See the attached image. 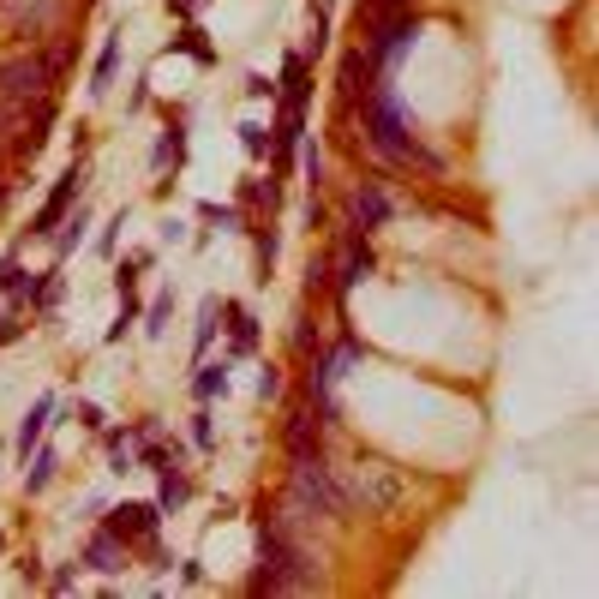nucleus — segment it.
I'll list each match as a JSON object with an SVG mask.
<instances>
[{"label":"nucleus","mask_w":599,"mask_h":599,"mask_svg":"<svg viewBox=\"0 0 599 599\" xmlns=\"http://www.w3.org/2000/svg\"><path fill=\"white\" fill-rule=\"evenodd\" d=\"M318 575L312 563H306V552L294 545V533L276 528V522H264V533H258V575H252V594H312Z\"/></svg>","instance_id":"1"},{"label":"nucleus","mask_w":599,"mask_h":599,"mask_svg":"<svg viewBox=\"0 0 599 599\" xmlns=\"http://www.w3.org/2000/svg\"><path fill=\"white\" fill-rule=\"evenodd\" d=\"M366 138L384 150L390 162H426V168H443L438 157H426L414 144V132H408V120H401V102H396V90H390V78H378V90L366 96Z\"/></svg>","instance_id":"2"},{"label":"nucleus","mask_w":599,"mask_h":599,"mask_svg":"<svg viewBox=\"0 0 599 599\" xmlns=\"http://www.w3.org/2000/svg\"><path fill=\"white\" fill-rule=\"evenodd\" d=\"M66 66V48L43 55V48H25V55L0 60V102H43L55 96V78Z\"/></svg>","instance_id":"3"},{"label":"nucleus","mask_w":599,"mask_h":599,"mask_svg":"<svg viewBox=\"0 0 599 599\" xmlns=\"http://www.w3.org/2000/svg\"><path fill=\"white\" fill-rule=\"evenodd\" d=\"M288 503H300L306 510V522H336V515L348 510V498H342V485L330 480V468L318 456H294V492H288Z\"/></svg>","instance_id":"4"},{"label":"nucleus","mask_w":599,"mask_h":599,"mask_svg":"<svg viewBox=\"0 0 599 599\" xmlns=\"http://www.w3.org/2000/svg\"><path fill=\"white\" fill-rule=\"evenodd\" d=\"M342 498L384 515V510H396V503L408 498V480H401V468H390V462H360V468L342 473Z\"/></svg>","instance_id":"5"},{"label":"nucleus","mask_w":599,"mask_h":599,"mask_svg":"<svg viewBox=\"0 0 599 599\" xmlns=\"http://www.w3.org/2000/svg\"><path fill=\"white\" fill-rule=\"evenodd\" d=\"M420 36V18L408 6H384V13H366V55L371 66H396Z\"/></svg>","instance_id":"6"},{"label":"nucleus","mask_w":599,"mask_h":599,"mask_svg":"<svg viewBox=\"0 0 599 599\" xmlns=\"http://www.w3.org/2000/svg\"><path fill=\"white\" fill-rule=\"evenodd\" d=\"M85 180H90V162L78 157V162H72L66 174H60V186H55V192H48V204H43V210H36V222H30V234H36V240H55L60 216H66L72 204H78V192H85Z\"/></svg>","instance_id":"7"},{"label":"nucleus","mask_w":599,"mask_h":599,"mask_svg":"<svg viewBox=\"0 0 599 599\" xmlns=\"http://www.w3.org/2000/svg\"><path fill=\"white\" fill-rule=\"evenodd\" d=\"M55 13H60L55 0H0V25L13 30L18 43H30V48H36V43L48 36V25H55Z\"/></svg>","instance_id":"8"},{"label":"nucleus","mask_w":599,"mask_h":599,"mask_svg":"<svg viewBox=\"0 0 599 599\" xmlns=\"http://www.w3.org/2000/svg\"><path fill=\"white\" fill-rule=\"evenodd\" d=\"M108 522H102V528L115 533V540H127V545H150L157 540V528H162V510L157 503H108Z\"/></svg>","instance_id":"9"},{"label":"nucleus","mask_w":599,"mask_h":599,"mask_svg":"<svg viewBox=\"0 0 599 599\" xmlns=\"http://www.w3.org/2000/svg\"><path fill=\"white\" fill-rule=\"evenodd\" d=\"M390 210H396V204H390V192H384L378 180H366V186L354 192V204H348V228H354V234L384 228V222H390Z\"/></svg>","instance_id":"10"},{"label":"nucleus","mask_w":599,"mask_h":599,"mask_svg":"<svg viewBox=\"0 0 599 599\" xmlns=\"http://www.w3.org/2000/svg\"><path fill=\"white\" fill-rule=\"evenodd\" d=\"M324 431H330V426L312 414V408H294V414H288V431H282V438H288V456H318Z\"/></svg>","instance_id":"11"},{"label":"nucleus","mask_w":599,"mask_h":599,"mask_svg":"<svg viewBox=\"0 0 599 599\" xmlns=\"http://www.w3.org/2000/svg\"><path fill=\"white\" fill-rule=\"evenodd\" d=\"M371 270H378V252L366 246V234H354V240H348V252H342V264H336V288L348 294V288H360Z\"/></svg>","instance_id":"12"},{"label":"nucleus","mask_w":599,"mask_h":599,"mask_svg":"<svg viewBox=\"0 0 599 599\" xmlns=\"http://www.w3.org/2000/svg\"><path fill=\"white\" fill-rule=\"evenodd\" d=\"M85 563H90L96 575H115V570H127V540H115L108 528H96V533L85 540Z\"/></svg>","instance_id":"13"},{"label":"nucleus","mask_w":599,"mask_h":599,"mask_svg":"<svg viewBox=\"0 0 599 599\" xmlns=\"http://www.w3.org/2000/svg\"><path fill=\"white\" fill-rule=\"evenodd\" d=\"M222 318H228V354H252L258 348V318L234 300H222Z\"/></svg>","instance_id":"14"},{"label":"nucleus","mask_w":599,"mask_h":599,"mask_svg":"<svg viewBox=\"0 0 599 599\" xmlns=\"http://www.w3.org/2000/svg\"><path fill=\"white\" fill-rule=\"evenodd\" d=\"M48 420H55V396H36L30 401V414H25V426H18V462L43 443V431H48Z\"/></svg>","instance_id":"15"},{"label":"nucleus","mask_w":599,"mask_h":599,"mask_svg":"<svg viewBox=\"0 0 599 599\" xmlns=\"http://www.w3.org/2000/svg\"><path fill=\"white\" fill-rule=\"evenodd\" d=\"M306 96H312L306 55H288V60H282V108H300V115H306Z\"/></svg>","instance_id":"16"},{"label":"nucleus","mask_w":599,"mask_h":599,"mask_svg":"<svg viewBox=\"0 0 599 599\" xmlns=\"http://www.w3.org/2000/svg\"><path fill=\"white\" fill-rule=\"evenodd\" d=\"M228 360H210V366H198V378H192V390H198V401H216V396H228Z\"/></svg>","instance_id":"17"},{"label":"nucleus","mask_w":599,"mask_h":599,"mask_svg":"<svg viewBox=\"0 0 599 599\" xmlns=\"http://www.w3.org/2000/svg\"><path fill=\"white\" fill-rule=\"evenodd\" d=\"M192 498V480L180 473V462H168L162 468V492H157V510H180V503Z\"/></svg>","instance_id":"18"},{"label":"nucleus","mask_w":599,"mask_h":599,"mask_svg":"<svg viewBox=\"0 0 599 599\" xmlns=\"http://www.w3.org/2000/svg\"><path fill=\"white\" fill-rule=\"evenodd\" d=\"M55 468H60V456H55V450H36V456H25V492H30V498H36V492H48Z\"/></svg>","instance_id":"19"},{"label":"nucleus","mask_w":599,"mask_h":599,"mask_svg":"<svg viewBox=\"0 0 599 599\" xmlns=\"http://www.w3.org/2000/svg\"><path fill=\"white\" fill-rule=\"evenodd\" d=\"M300 120H306L300 108H282V115H276V150H282V162L294 157V144L306 138V127H300Z\"/></svg>","instance_id":"20"},{"label":"nucleus","mask_w":599,"mask_h":599,"mask_svg":"<svg viewBox=\"0 0 599 599\" xmlns=\"http://www.w3.org/2000/svg\"><path fill=\"white\" fill-rule=\"evenodd\" d=\"M168 162H174V168L186 162V127H180V120H174V127L162 132V144H157V168H168Z\"/></svg>","instance_id":"21"},{"label":"nucleus","mask_w":599,"mask_h":599,"mask_svg":"<svg viewBox=\"0 0 599 599\" xmlns=\"http://www.w3.org/2000/svg\"><path fill=\"white\" fill-rule=\"evenodd\" d=\"M174 48H180V55H192L198 66H210V60H216V48L204 43V30H198V25H186L180 36H174Z\"/></svg>","instance_id":"22"},{"label":"nucleus","mask_w":599,"mask_h":599,"mask_svg":"<svg viewBox=\"0 0 599 599\" xmlns=\"http://www.w3.org/2000/svg\"><path fill=\"white\" fill-rule=\"evenodd\" d=\"M115 66H120V43H115V36H108V43H102V55H96V85H90V90H96V96H102V90H108V85H115Z\"/></svg>","instance_id":"23"},{"label":"nucleus","mask_w":599,"mask_h":599,"mask_svg":"<svg viewBox=\"0 0 599 599\" xmlns=\"http://www.w3.org/2000/svg\"><path fill=\"white\" fill-rule=\"evenodd\" d=\"M0 288H6L13 300H25V288H30V282H25V270H18V246L0 258Z\"/></svg>","instance_id":"24"},{"label":"nucleus","mask_w":599,"mask_h":599,"mask_svg":"<svg viewBox=\"0 0 599 599\" xmlns=\"http://www.w3.org/2000/svg\"><path fill=\"white\" fill-rule=\"evenodd\" d=\"M216 318H222V300H204V306H198V336H192V348H198V354L210 348V336H216Z\"/></svg>","instance_id":"25"},{"label":"nucleus","mask_w":599,"mask_h":599,"mask_svg":"<svg viewBox=\"0 0 599 599\" xmlns=\"http://www.w3.org/2000/svg\"><path fill=\"white\" fill-rule=\"evenodd\" d=\"M246 204H258V210H270L276 216V198H282V192H276V180H246V192H240Z\"/></svg>","instance_id":"26"},{"label":"nucleus","mask_w":599,"mask_h":599,"mask_svg":"<svg viewBox=\"0 0 599 599\" xmlns=\"http://www.w3.org/2000/svg\"><path fill=\"white\" fill-rule=\"evenodd\" d=\"M150 264H157V252H150V246H144V252H127V264H120V270H115V288L138 282V270H150Z\"/></svg>","instance_id":"27"},{"label":"nucleus","mask_w":599,"mask_h":599,"mask_svg":"<svg viewBox=\"0 0 599 599\" xmlns=\"http://www.w3.org/2000/svg\"><path fill=\"white\" fill-rule=\"evenodd\" d=\"M336 288V264L330 258H312V270H306V294H330Z\"/></svg>","instance_id":"28"},{"label":"nucleus","mask_w":599,"mask_h":599,"mask_svg":"<svg viewBox=\"0 0 599 599\" xmlns=\"http://www.w3.org/2000/svg\"><path fill=\"white\" fill-rule=\"evenodd\" d=\"M138 318H144V330H150V336H162V330H168V318H174V294L150 300V312H138Z\"/></svg>","instance_id":"29"},{"label":"nucleus","mask_w":599,"mask_h":599,"mask_svg":"<svg viewBox=\"0 0 599 599\" xmlns=\"http://www.w3.org/2000/svg\"><path fill=\"white\" fill-rule=\"evenodd\" d=\"M60 222H66V234H60V252H72V246H78V234H85L90 228V210H85V198H78V216H60Z\"/></svg>","instance_id":"30"},{"label":"nucleus","mask_w":599,"mask_h":599,"mask_svg":"<svg viewBox=\"0 0 599 599\" xmlns=\"http://www.w3.org/2000/svg\"><path fill=\"white\" fill-rule=\"evenodd\" d=\"M294 150H300V162H306V180H312V192H318V180H324V157H318V144H306V138H300Z\"/></svg>","instance_id":"31"},{"label":"nucleus","mask_w":599,"mask_h":599,"mask_svg":"<svg viewBox=\"0 0 599 599\" xmlns=\"http://www.w3.org/2000/svg\"><path fill=\"white\" fill-rule=\"evenodd\" d=\"M276 396H282V371L264 366V371H258V401H276Z\"/></svg>","instance_id":"32"},{"label":"nucleus","mask_w":599,"mask_h":599,"mask_svg":"<svg viewBox=\"0 0 599 599\" xmlns=\"http://www.w3.org/2000/svg\"><path fill=\"white\" fill-rule=\"evenodd\" d=\"M72 414H78V426H85V431H102V426H108V414H102L96 401H78Z\"/></svg>","instance_id":"33"},{"label":"nucleus","mask_w":599,"mask_h":599,"mask_svg":"<svg viewBox=\"0 0 599 599\" xmlns=\"http://www.w3.org/2000/svg\"><path fill=\"white\" fill-rule=\"evenodd\" d=\"M204 222H222V228H240V210H222V204H198Z\"/></svg>","instance_id":"34"},{"label":"nucleus","mask_w":599,"mask_h":599,"mask_svg":"<svg viewBox=\"0 0 599 599\" xmlns=\"http://www.w3.org/2000/svg\"><path fill=\"white\" fill-rule=\"evenodd\" d=\"M240 144L252 150V157H264V150H270V138H264V127H252V120L240 127Z\"/></svg>","instance_id":"35"},{"label":"nucleus","mask_w":599,"mask_h":599,"mask_svg":"<svg viewBox=\"0 0 599 599\" xmlns=\"http://www.w3.org/2000/svg\"><path fill=\"white\" fill-rule=\"evenodd\" d=\"M192 443H198V450H210V443H216V426H210V414H198V420H192Z\"/></svg>","instance_id":"36"},{"label":"nucleus","mask_w":599,"mask_h":599,"mask_svg":"<svg viewBox=\"0 0 599 599\" xmlns=\"http://www.w3.org/2000/svg\"><path fill=\"white\" fill-rule=\"evenodd\" d=\"M120 228H127V210H120V216H115V222H108V228H102V240H96V246H102V252H115V246H120Z\"/></svg>","instance_id":"37"},{"label":"nucleus","mask_w":599,"mask_h":599,"mask_svg":"<svg viewBox=\"0 0 599 599\" xmlns=\"http://www.w3.org/2000/svg\"><path fill=\"white\" fill-rule=\"evenodd\" d=\"M180 582H186V587L204 582V563H198V557H186V563H180Z\"/></svg>","instance_id":"38"},{"label":"nucleus","mask_w":599,"mask_h":599,"mask_svg":"<svg viewBox=\"0 0 599 599\" xmlns=\"http://www.w3.org/2000/svg\"><path fill=\"white\" fill-rule=\"evenodd\" d=\"M72 582H78V575H72V570H66V563H60V570H55V575H48V587H55V594H72Z\"/></svg>","instance_id":"39"},{"label":"nucleus","mask_w":599,"mask_h":599,"mask_svg":"<svg viewBox=\"0 0 599 599\" xmlns=\"http://www.w3.org/2000/svg\"><path fill=\"white\" fill-rule=\"evenodd\" d=\"M13 336H25V324L18 318H0V342H13Z\"/></svg>","instance_id":"40"},{"label":"nucleus","mask_w":599,"mask_h":599,"mask_svg":"<svg viewBox=\"0 0 599 599\" xmlns=\"http://www.w3.org/2000/svg\"><path fill=\"white\" fill-rule=\"evenodd\" d=\"M168 6H174V13H186V18H192V13L204 6V0H168Z\"/></svg>","instance_id":"41"},{"label":"nucleus","mask_w":599,"mask_h":599,"mask_svg":"<svg viewBox=\"0 0 599 599\" xmlns=\"http://www.w3.org/2000/svg\"><path fill=\"white\" fill-rule=\"evenodd\" d=\"M384 6H408V0H371L366 13H384Z\"/></svg>","instance_id":"42"},{"label":"nucleus","mask_w":599,"mask_h":599,"mask_svg":"<svg viewBox=\"0 0 599 599\" xmlns=\"http://www.w3.org/2000/svg\"><path fill=\"white\" fill-rule=\"evenodd\" d=\"M0 552H6V540H0Z\"/></svg>","instance_id":"43"},{"label":"nucleus","mask_w":599,"mask_h":599,"mask_svg":"<svg viewBox=\"0 0 599 599\" xmlns=\"http://www.w3.org/2000/svg\"><path fill=\"white\" fill-rule=\"evenodd\" d=\"M0 192H6V186H0Z\"/></svg>","instance_id":"44"}]
</instances>
